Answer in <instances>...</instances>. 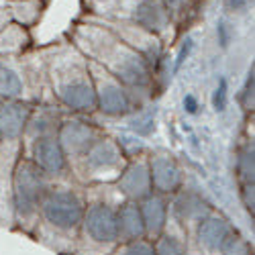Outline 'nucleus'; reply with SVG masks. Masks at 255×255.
<instances>
[{
	"instance_id": "f704fd0d",
	"label": "nucleus",
	"mask_w": 255,
	"mask_h": 255,
	"mask_svg": "<svg viewBox=\"0 0 255 255\" xmlns=\"http://www.w3.org/2000/svg\"><path fill=\"white\" fill-rule=\"evenodd\" d=\"M182 104H184V111H186L188 115H196V113H198V98H196L194 94H186Z\"/></svg>"
},
{
	"instance_id": "4c0bfd02",
	"label": "nucleus",
	"mask_w": 255,
	"mask_h": 255,
	"mask_svg": "<svg viewBox=\"0 0 255 255\" xmlns=\"http://www.w3.org/2000/svg\"><path fill=\"white\" fill-rule=\"evenodd\" d=\"M41 2H45V4H47V2H49V0H41Z\"/></svg>"
},
{
	"instance_id": "b1692460",
	"label": "nucleus",
	"mask_w": 255,
	"mask_h": 255,
	"mask_svg": "<svg viewBox=\"0 0 255 255\" xmlns=\"http://www.w3.org/2000/svg\"><path fill=\"white\" fill-rule=\"evenodd\" d=\"M151 243H153L155 255H188V239H186V235L182 231L180 233L169 231V225H167V229L161 233V235L157 239H153Z\"/></svg>"
},
{
	"instance_id": "dca6fc26",
	"label": "nucleus",
	"mask_w": 255,
	"mask_h": 255,
	"mask_svg": "<svg viewBox=\"0 0 255 255\" xmlns=\"http://www.w3.org/2000/svg\"><path fill=\"white\" fill-rule=\"evenodd\" d=\"M66 111L59 109L55 102H35L33 113L29 117V123L25 127L23 133V141H20V149H27V147L39 139V137H47V135H55L61 121L66 119Z\"/></svg>"
},
{
	"instance_id": "423d86ee",
	"label": "nucleus",
	"mask_w": 255,
	"mask_h": 255,
	"mask_svg": "<svg viewBox=\"0 0 255 255\" xmlns=\"http://www.w3.org/2000/svg\"><path fill=\"white\" fill-rule=\"evenodd\" d=\"M127 161H129V157L121 149L119 141L104 133L76 161L70 163V174L72 180H76L84 188L115 184Z\"/></svg>"
},
{
	"instance_id": "f8f14e48",
	"label": "nucleus",
	"mask_w": 255,
	"mask_h": 255,
	"mask_svg": "<svg viewBox=\"0 0 255 255\" xmlns=\"http://www.w3.org/2000/svg\"><path fill=\"white\" fill-rule=\"evenodd\" d=\"M210 212H215L212 204L196 190L182 188L169 198V217L174 219L176 227L186 235V239L192 237L194 229L202 219H206Z\"/></svg>"
},
{
	"instance_id": "393cba45",
	"label": "nucleus",
	"mask_w": 255,
	"mask_h": 255,
	"mask_svg": "<svg viewBox=\"0 0 255 255\" xmlns=\"http://www.w3.org/2000/svg\"><path fill=\"white\" fill-rule=\"evenodd\" d=\"M84 8L96 18H115L121 8V0H82Z\"/></svg>"
},
{
	"instance_id": "f03ea898",
	"label": "nucleus",
	"mask_w": 255,
	"mask_h": 255,
	"mask_svg": "<svg viewBox=\"0 0 255 255\" xmlns=\"http://www.w3.org/2000/svg\"><path fill=\"white\" fill-rule=\"evenodd\" d=\"M43 63L51 98L59 109L80 117L96 113V94L88 72V59L70 41L55 43L45 51Z\"/></svg>"
},
{
	"instance_id": "f3484780",
	"label": "nucleus",
	"mask_w": 255,
	"mask_h": 255,
	"mask_svg": "<svg viewBox=\"0 0 255 255\" xmlns=\"http://www.w3.org/2000/svg\"><path fill=\"white\" fill-rule=\"evenodd\" d=\"M31 100H2L0 102V141L20 143L25 127L33 113Z\"/></svg>"
},
{
	"instance_id": "c9c22d12",
	"label": "nucleus",
	"mask_w": 255,
	"mask_h": 255,
	"mask_svg": "<svg viewBox=\"0 0 255 255\" xmlns=\"http://www.w3.org/2000/svg\"><path fill=\"white\" fill-rule=\"evenodd\" d=\"M8 23H12V18H10V12L8 8H0V31H2Z\"/></svg>"
},
{
	"instance_id": "cd10ccee",
	"label": "nucleus",
	"mask_w": 255,
	"mask_h": 255,
	"mask_svg": "<svg viewBox=\"0 0 255 255\" xmlns=\"http://www.w3.org/2000/svg\"><path fill=\"white\" fill-rule=\"evenodd\" d=\"M109 255H155V249L149 239H141V241H133V243H121Z\"/></svg>"
},
{
	"instance_id": "c85d7f7f",
	"label": "nucleus",
	"mask_w": 255,
	"mask_h": 255,
	"mask_svg": "<svg viewBox=\"0 0 255 255\" xmlns=\"http://www.w3.org/2000/svg\"><path fill=\"white\" fill-rule=\"evenodd\" d=\"M159 2L165 6V10L169 12L174 23L182 20L184 16H188L190 8H192V0H159Z\"/></svg>"
},
{
	"instance_id": "5701e85b",
	"label": "nucleus",
	"mask_w": 255,
	"mask_h": 255,
	"mask_svg": "<svg viewBox=\"0 0 255 255\" xmlns=\"http://www.w3.org/2000/svg\"><path fill=\"white\" fill-rule=\"evenodd\" d=\"M235 174L239 186L255 184V147L253 139H243L235 151Z\"/></svg>"
},
{
	"instance_id": "412c9836",
	"label": "nucleus",
	"mask_w": 255,
	"mask_h": 255,
	"mask_svg": "<svg viewBox=\"0 0 255 255\" xmlns=\"http://www.w3.org/2000/svg\"><path fill=\"white\" fill-rule=\"evenodd\" d=\"M33 45L31 31L16 23H8L0 31V57H23Z\"/></svg>"
},
{
	"instance_id": "bb28decb",
	"label": "nucleus",
	"mask_w": 255,
	"mask_h": 255,
	"mask_svg": "<svg viewBox=\"0 0 255 255\" xmlns=\"http://www.w3.org/2000/svg\"><path fill=\"white\" fill-rule=\"evenodd\" d=\"M239 104H241V109L245 113H253V109H255V68H253V63H251L247 78H245V84L241 88Z\"/></svg>"
},
{
	"instance_id": "a211bd4d",
	"label": "nucleus",
	"mask_w": 255,
	"mask_h": 255,
	"mask_svg": "<svg viewBox=\"0 0 255 255\" xmlns=\"http://www.w3.org/2000/svg\"><path fill=\"white\" fill-rule=\"evenodd\" d=\"M139 208H141V217L145 225V237L149 241L157 239L169 225V198L163 194L151 192L149 196L139 200Z\"/></svg>"
},
{
	"instance_id": "e433bc0d",
	"label": "nucleus",
	"mask_w": 255,
	"mask_h": 255,
	"mask_svg": "<svg viewBox=\"0 0 255 255\" xmlns=\"http://www.w3.org/2000/svg\"><path fill=\"white\" fill-rule=\"evenodd\" d=\"M8 6V0H0V8H6Z\"/></svg>"
},
{
	"instance_id": "f257e3e1",
	"label": "nucleus",
	"mask_w": 255,
	"mask_h": 255,
	"mask_svg": "<svg viewBox=\"0 0 255 255\" xmlns=\"http://www.w3.org/2000/svg\"><path fill=\"white\" fill-rule=\"evenodd\" d=\"M68 37L84 57L113 74L133 94L137 106H143L153 98L155 76L151 66L143 55L123 43L113 31L90 18H82L70 29Z\"/></svg>"
},
{
	"instance_id": "1a4fd4ad",
	"label": "nucleus",
	"mask_w": 255,
	"mask_h": 255,
	"mask_svg": "<svg viewBox=\"0 0 255 255\" xmlns=\"http://www.w3.org/2000/svg\"><path fill=\"white\" fill-rule=\"evenodd\" d=\"M115 18L131 20L133 25L159 37L161 41H165L169 29L174 27L172 16L159 0H121V8Z\"/></svg>"
},
{
	"instance_id": "7ed1b4c3",
	"label": "nucleus",
	"mask_w": 255,
	"mask_h": 255,
	"mask_svg": "<svg viewBox=\"0 0 255 255\" xmlns=\"http://www.w3.org/2000/svg\"><path fill=\"white\" fill-rule=\"evenodd\" d=\"M84 190L72 184H53L41 202L33 239L55 255H72L86 212Z\"/></svg>"
},
{
	"instance_id": "a19ab883",
	"label": "nucleus",
	"mask_w": 255,
	"mask_h": 255,
	"mask_svg": "<svg viewBox=\"0 0 255 255\" xmlns=\"http://www.w3.org/2000/svg\"><path fill=\"white\" fill-rule=\"evenodd\" d=\"M188 255H190V253H188Z\"/></svg>"
},
{
	"instance_id": "a878e982",
	"label": "nucleus",
	"mask_w": 255,
	"mask_h": 255,
	"mask_svg": "<svg viewBox=\"0 0 255 255\" xmlns=\"http://www.w3.org/2000/svg\"><path fill=\"white\" fill-rule=\"evenodd\" d=\"M221 255H253V243L247 237H243L239 231H235L227 239Z\"/></svg>"
},
{
	"instance_id": "20e7f679",
	"label": "nucleus",
	"mask_w": 255,
	"mask_h": 255,
	"mask_svg": "<svg viewBox=\"0 0 255 255\" xmlns=\"http://www.w3.org/2000/svg\"><path fill=\"white\" fill-rule=\"evenodd\" d=\"M41 169L25 155H20L12 167L10 190H12V223L14 231L23 233L27 237H33L37 221H39V208L43 202L47 190L53 186Z\"/></svg>"
},
{
	"instance_id": "2eb2a0df",
	"label": "nucleus",
	"mask_w": 255,
	"mask_h": 255,
	"mask_svg": "<svg viewBox=\"0 0 255 255\" xmlns=\"http://www.w3.org/2000/svg\"><path fill=\"white\" fill-rule=\"evenodd\" d=\"M235 231H237L235 225L227 217H223L221 212H210L206 219H202L198 223V227L194 229L190 239H194V243L202 255H221L227 239Z\"/></svg>"
},
{
	"instance_id": "4468645a",
	"label": "nucleus",
	"mask_w": 255,
	"mask_h": 255,
	"mask_svg": "<svg viewBox=\"0 0 255 255\" xmlns=\"http://www.w3.org/2000/svg\"><path fill=\"white\" fill-rule=\"evenodd\" d=\"M113 186L123 200L139 202L145 196H149L153 192V188H151L149 165H147V153H141L127 161L125 169Z\"/></svg>"
},
{
	"instance_id": "9b49d317",
	"label": "nucleus",
	"mask_w": 255,
	"mask_h": 255,
	"mask_svg": "<svg viewBox=\"0 0 255 255\" xmlns=\"http://www.w3.org/2000/svg\"><path fill=\"white\" fill-rule=\"evenodd\" d=\"M23 155L29 157L51 182L70 184V180H72L70 161H68L66 153H63V149H61V145H59L55 135L35 139L23 151Z\"/></svg>"
},
{
	"instance_id": "0eeeda50",
	"label": "nucleus",
	"mask_w": 255,
	"mask_h": 255,
	"mask_svg": "<svg viewBox=\"0 0 255 255\" xmlns=\"http://www.w3.org/2000/svg\"><path fill=\"white\" fill-rule=\"evenodd\" d=\"M88 72L96 94V113L109 119H125L139 111L133 94L113 74H109L104 68H100L98 63L90 59H88Z\"/></svg>"
},
{
	"instance_id": "72a5a7b5",
	"label": "nucleus",
	"mask_w": 255,
	"mask_h": 255,
	"mask_svg": "<svg viewBox=\"0 0 255 255\" xmlns=\"http://www.w3.org/2000/svg\"><path fill=\"white\" fill-rule=\"evenodd\" d=\"M253 4V0H227V8L231 12H243Z\"/></svg>"
},
{
	"instance_id": "aec40b11",
	"label": "nucleus",
	"mask_w": 255,
	"mask_h": 255,
	"mask_svg": "<svg viewBox=\"0 0 255 255\" xmlns=\"http://www.w3.org/2000/svg\"><path fill=\"white\" fill-rule=\"evenodd\" d=\"M16 57H0V102L27 100V84L23 66L14 63Z\"/></svg>"
},
{
	"instance_id": "6ab92c4d",
	"label": "nucleus",
	"mask_w": 255,
	"mask_h": 255,
	"mask_svg": "<svg viewBox=\"0 0 255 255\" xmlns=\"http://www.w3.org/2000/svg\"><path fill=\"white\" fill-rule=\"evenodd\" d=\"M117 227H119V239H121V243H133V241L147 239L145 237V225H143L139 202L121 200L117 204Z\"/></svg>"
},
{
	"instance_id": "c756f323",
	"label": "nucleus",
	"mask_w": 255,
	"mask_h": 255,
	"mask_svg": "<svg viewBox=\"0 0 255 255\" xmlns=\"http://www.w3.org/2000/svg\"><path fill=\"white\" fill-rule=\"evenodd\" d=\"M227 104H229V84L225 78H221L215 92H212V106H215L217 113H225Z\"/></svg>"
},
{
	"instance_id": "2f4dec72",
	"label": "nucleus",
	"mask_w": 255,
	"mask_h": 255,
	"mask_svg": "<svg viewBox=\"0 0 255 255\" xmlns=\"http://www.w3.org/2000/svg\"><path fill=\"white\" fill-rule=\"evenodd\" d=\"M217 35H219V43H221V47H223V49H227V47H229V43H231L233 29H231V25L227 23L225 18H221V20H219V25H217Z\"/></svg>"
},
{
	"instance_id": "473e14b6",
	"label": "nucleus",
	"mask_w": 255,
	"mask_h": 255,
	"mask_svg": "<svg viewBox=\"0 0 255 255\" xmlns=\"http://www.w3.org/2000/svg\"><path fill=\"white\" fill-rule=\"evenodd\" d=\"M192 45H194V41H192V37H188V39L184 41V45H182L180 53H178V59H176V66H174V70H176V72H178V70L182 68V63L186 61L188 53H190V51H192Z\"/></svg>"
},
{
	"instance_id": "39448f33",
	"label": "nucleus",
	"mask_w": 255,
	"mask_h": 255,
	"mask_svg": "<svg viewBox=\"0 0 255 255\" xmlns=\"http://www.w3.org/2000/svg\"><path fill=\"white\" fill-rule=\"evenodd\" d=\"M84 196L88 206L84 212L72 255H109L121 245L117 227V204L121 200L92 196L86 192Z\"/></svg>"
},
{
	"instance_id": "58836bf2",
	"label": "nucleus",
	"mask_w": 255,
	"mask_h": 255,
	"mask_svg": "<svg viewBox=\"0 0 255 255\" xmlns=\"http://www.w3.org/2000/svg\"><path fill=\"white\" fill-rule=\"evenodd\" d=\"M8 2H12V0H8Z\"/></svg>"
},
{
	"instance_id": "7c9ffc66",
	"label": "nucleus",
	"mask_w": 255,
	"mask_h": 255,
	"mask_svg": "<svg viewBox=\"0 0 255 255\" xmlns=\"http://www.w3.org/2000/svg\"><path fill=\"white\" fill-rule=\"evenodd\" d=\"M239 194H241V202H243L245 210L253 217V212H255V184L239 186Z\"/></svg>"
},
{
	"instance_id": "9d476101",
	"label": "nucleus",
	"mask_w": 255,
	"mask_h": 255,
	"mask_svg": "<svg viewBox=\"0 0 255 255\" xmlns=\"http://www.w3.org/2000/svg\"><path fill=\"white\" fill-rule=\"evenodd\" d=\"M106 131L88 117H80V115H66V119L61 121L59 129L55 133L63 153H66L68 161H76L88 147L102 137Z\"/></svg>"
},
{
	"instance_id": "ddd939ff",
	"label": "nucleus",
	"mask_w": 255,
	"mask_h": 255,
	"mask_svg": "<svg viewBox=\"0 0 255 255\" xmlns=\"http://www.w3.org/2000/svg\"><path fill=\"white\" fill-rule=\"evenodd\" d=\"M147 165H149L153 192L172 198L178 190L184 188V172L169 151H151L147 155Z\"/></svg>"
},
{
	"instance_id": "6e6552de",
	"label": "nucleus",
	"mask_w": 255,
	"mask_h": 255,
	"mask_svg": "<svg viewBox=\"0 0 255 255\" xmlns=\"http://www.w3.org/2000/svg\"><path fill=\"white\" fill-rule=\"evenodd\" d=\"M84 18H90L94 23L106 27L109 31H113L123 43H127L131 49H135L139 55H143L147 59V63L151 66L155 82H157V74L163 66V41L151 33H147L145 29L133 25L131 20H125V18H96V16H84Z\"/></svg>"
},
{
	"instance_id": "ea45409f",
	"label": "nucleus",
	"mask_w": 255,
	"mask_h": 255,
	"mask_svg": "<svg viewBox=\"0 0 255 255\" xmlns=\"http://www.w3.org/2000/svg\"><path fill=\"white\" fill-rule=\"evenodd\" d=\"M192 2H194V0H192Z\"/></svg>"
},
{
	"instance_id": "4be33fe9",
	"label": "nucleus",
	"mask_w": 255,
	"mask_h": 255,
	"mask_svg": "<svg viewBox=\"0 0 255 255\" xmlns=\"http://www.w3.org/2000/svg\"><path fill=\"white\" fill-rule=\"evenodd\" d=\"M6 8L10 12L12 23L31 31L33 27H37L41 20H43L47 4L41 2V0H12V2H8Z\"/></svg>"
}]
</instances>
